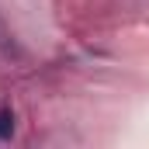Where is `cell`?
<instances>
[{
  "instance_id": "1",
  "label": "cell",
  "mask_w": 149,
  "mask_h": 149,
  "mask_svg": "<svg viewBox=\"0 0 149 149\" xmlns=\"http://www.w3.org/2000/svg\"><path fill=\"white\" fill-rule=\"evenodd\" d=\"M10 135H14V114L3 108L0 111V139H10Z\"/></svg>"
}]
</instances>
